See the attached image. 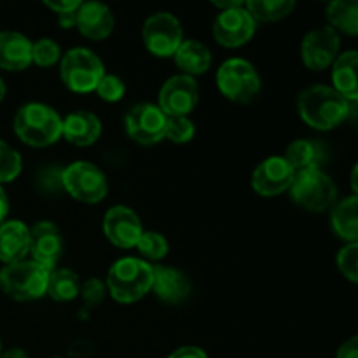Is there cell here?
I'll return each mask as SVG.
<instances>
[{
    "label": "cell",
    "instance_id": "ac0fdd59",
    "mask_svg": "<svg viewBox=\"0 0 358 358\" xmlns=\"http://www.w3.org/2000/svg\"><path fill=\"white\" fill-rule=\"evenodd\" d=\"M152 290L161 301L180 304L191 294V282L182 271L168 266H154Z\"/></svg>",
    "mask_w": 358,
    "mask_h": 358
},
{
    "label": "cell",
    "instance_id": "52a82bcc",
    "mask_svg": "<svg viewBox=\"0 0 358 358\" xmlns=\"http://www.w3.org/2000/svg\"><path fill=\"white\" fill-rule=\"evenodd\" d=\"M290 196L294 201L310 212H324L336 201L338 189L334 182L320 168L296 171Z\"/></svg>",
    "mask_w": 358,
    "mask_h": 358
},
{
    "label": "cell",
    "instance_id": "ffe728a7",
    "mask_svg": "<svg viewBox=\"0 0 358 358\" xmlns=\"http://www.w3.org/2000/svg\"><path fill=\"white\" fill-rule=\"evenodd\" d=\"M101 135V122L94 114L77 110L66 115L62 122V136L77 147L93 145Z\"/></svg>",
    "mask_w": 358,
    "mask_h": 358
},
{
    "label": "cell",
    "instance_id": "4fadbf2b",
    "mask_svg": "<svg viewBox=\"0 0 358 358\" xmlns=\"http://www.w3.org/2000/svg\"><path fill=\"white\" fill-rule=\"evenodd\" d=\"M255 23L245 7L222 10L213 23V37L224 48H241L254 37Z\"/></svg>",
    "mask_w": 358,
    "mask_h": 358
},
{
    "label": "cell",
    "instance_id": "74e56055",
    "mask_svg": "<svg viewBox=\"0 0 358 358\" xmlns=\"http://www.w3.org/2000/svg\"><path fill=\"white\" fill-rule=\"evenodd\" d=\"M336 358H358V336L348 339V341L338 350Z\"/></svg>",
    "mask_w": 358,
    "mask_h": 358
},
{
    "label": "cell",
    "instance_id": "8fae6325",
    "mask_svg": "<svg viewBox=\"0 0 358 358\" xmlns=\"http://www.w3.org/2000/svg\"><path fill=\"white\" fill-rule=\"evenodd\" d=\"M199 101V87L194 77L185 76H173L163 84L159 91V103L157 107L168 115H185L187 117L196 108Z\"/></svg>",
    "mask_w": 358,
    "mask_h": 358
},
{
    "label": "cell",
    "instance_id": "603a6c76",
    "mask_svg": "<svg viewBox=\"0 0 358 358\" xmlns=\"http://www.w3.org/2000/svg\"><path fill=\"white\" fill-rule=\"evenodd\" d=\"M175 63L185 76H199L212 66V52L199 41H184L173 55Z\"/></svg>",
    "mask_w": 358,
    "mask_h": 358
},
{
    "label": "cell",
    "instance_id": "5b68a950",
    "mask_svg": "<svg viewBox=\"0 0 358 358\" xmlns=\"http://www.w3.org/2000/svg\"><path fill=\"white\" fill-rule=\"evenodd\" d=\"M59 76L63 84L76 93H91L105 76L101 59L86 48L70 49L62 58Z\"/></svg>",
    "mask_w": 358,
    "mask_h": 358
},
{
    "label": "cell",
    "instance_id": "d4e9b609",
    "mask_svg": "<svg viewBox=\"0 0 358 358\" xmlns=\"http://www.w3.org/2000/svg\"><path fill=\"white\" fill-rule=\"evenodd\" d=\"M285 159L296 171L320 168L324 161V149L313 140H296L287 147Z\"/></svg>",
    "mask_w": 358,
    "mask_h": 358
},
{
    "label": "cell",
    "instance_id": "ee69618b",
    "mask_svg": "<svg viewBox=\"0 0 358 358\" xmlns=\"http://www.w3.org/2000/svg\"><path fill=\"white\" fill-rule=\"evenodd\" d=\"M3 96H6V84H3L2 79H0V101L3 100Z\"/></svg>",
    "mask_w": 358,
    "mask_h": 358
},
{
    "label": "cell",
    "instance_id": "d590c367",
    "mask_svg": "<svg viewBox=\"0 0 358 358\" xmlns=\"http://www.w3.org/2000/svg\"><path fill=\"white\" fill-rule=\"evenodd\" d=\"M49 9L56 10L58 14L65 13H76L80 6H83L84 0H42Z\"/></svg>",
    "mask_w": 358,
    "mask_h": 358
},
{
    "label": "cell",
    "instance_id": "ab89813d",
    "mask_svg": "<svg viewBox=\"0 0 358 358\" xmlns=\"http://www.w3.org/2000/svg\"><path fill=\"white\" fill-rule=\"evenodd\" d=\"M7 213H9V199H7L6 191H3L2 185H0V224L3 222Z\"/></svg>",
    "mask_w": 358,
    "mask_h": 358
},
{
    "label": "cell",
    "instance_id": "cb8c5ba5",
    "mask_svg": "<svg viewBox=\"0 0 358 358\" xmlns=\"http://www.w3.org/2000/svg\"><path fill=\"white\" fill-rule=\"evenodd\" d=\"M331 220L339 238L358 243V196L343 199L336 205Z\"/></svg>",
    "mask_w": 358,
    "mask_h": 358
},
{
    "label": "cell",
    "instance_id": "f546056e",
    "mask_svg": "<svg viewBox=\"0 0 358 358\" xmlns=\"http://www.w3.org/2000/svg\"><path fill=\"white\" fill-rule=\"evenodd\" d=\"M194 122L185 115H173L168 117L166 121V131H164V138H168L173 143H187L194 138Z\"/></svg>",
    "mask_w": 358,
    "mask_h": 358
},
{
    "label": "cell",
    "instance_id": "3957f363",
    "mask_svg": "<svg viewBox=\"0 0 358 358\" xmlns=\"http://www.w3.org/2000/svg\"><path fill=\"white\" fill-rule=\"evenodd\" d=\"M62 122L55 108L44 103H28L17 110L14 131L27 145L48 147L62 136Z\"/></svg>",
    "mask_w": 358,
    "mask_h": 358
},
{
    "label": "cell",
    "instance_id": "7c38bea8",
    "mask_svg": "<svg viewBox=\"0 0 358 358\" xmlns=\"http://www.w3.org/2000/svg\"><path fill=\"white\" fill-rule=\"evenodd\" d=\"M339 48H341V41L334 28H315L303 38L301 56L308 69L320 72V70L329 69L336 62V58L339 56Z\"/></svg>",
    "mask_w": 358,
    "mask_h": 358
},
{
    "label": "cell",
    "instance_id": "7bdbcfd3",
    "mask_svg": "<svg viewBox=\"0 0 358 358\" xmlns=\"http://www.w3.org/2000/svg\"><path fill=\"white\" fill-rule=\"evenodd\" d=\"M352 189L357 192V196H358V163L353 166V170H352Z\"/></svg>",
    "mask_w": 358,
    "mask_h": 358
},
{
    "label": "cell",
    "instance_id": "6da1fadb",
    "mask_svg": "<svg viewBox=\"0 0 358 358\" xmlns=\"http://www.w3.org/2000/svg\"><path fill=\"white\" fill-rule=\"evenodd\" d=\"M299 115L308 126L320 131L334 129L350 115L352 105L334 87L311 86L299 94Z\"/></svg>",
    "mask_w": 358,
    "mask_h": 358
},
{
    "label": "cell",
    "instance_id": "277c9868",
    "mask_svg": "<svg viewBox=\"0 0 358 358\" xmlns=\"http://www.w3.org/2000/svg\"><path fill=\"white\" fill-rule=\"evenodd\" d=\"M51 269L35 261L7 264L0 271V289L16 301H34L48 294Z\"/></svg>",
    "mask_w": 358,
    "mask_h": 358
},
{
    "label": "cell",
    "instance_id": "484cf974",
    "mask_svg": "<svg viewBox=\"0 0 358 358\" xmlns=\"http://www.w3.org/2000/svg\"><path fill=\"white\" fill-rule=\"evenodd\" d=\"M327 20L336 31L358 35V0H334L327 7Z\"/></svg>",
    "mask_w": 358,
    "mask_h": 358
},
{
    "label": "cell",
    "instance_id": "ba28073f",
    "mask_svg": "<svg viewBox=\"0 0 358 358\" xmlns=\"http://www.w3.org/2000/svg\"><path fill=\"white\" fill-rule=\"evenodd\" d=\"M62 185L73 199L83 203H100L107 196V178L103 171L87 161H76L62 171Z\"/></svg>",
    "mask_w": 358,
    "mask_h": 358
},
{
    "label": "cell",
    "instance_id": "b9f144b4",
    "mask_svg": "<svg viewBox=\"0 0 358 358\" xmlns=\"http://www.w3.org/2000/svg\"><path fill=\"white\" fill-rule=\"evenodd\" d=\"M0 358H28V355L23 352V350L14 348V350H9V352H6V353H0Z\"/></svg>",
    "mask_w": 358,
    "mask_h": 358
},
{
    "label": "cell",
    "instance_id": "8992f818",
    "mask_svg": "<svg viewBox=\"0 0 358 358\" xmlns=\"http://www.w3.org/2000/svg\"><path fill=\"white\" fill-rule=\"evenodd\" d=\"M217 87L227 100L248 103L261 91V77L250 62L231 58L217 70Z\"/></svg>",
    "mask_w": 358,
    "mask_h": 358
},
{
    "label": "cell",
    "instance_id": "4dcf8cb0",
    "mask_svg": "<svg viewBox=\"0 0 358 358\" xmlns=\"http://www.w3.org/2000/svg\"><path fill=\"white\" fill-rule=\"evenodd\" d=\"M62 56V49L51 38H41L31 44V63L38 66H52Z\"/></svg>",
    "mask_w": 358,
    "mask_h": 358
},
{
    "label": "cell",
    "instance_id": "60d3db41",
    "mask_svg": "<svg viewBox=\"0 0 358 358\" xmlns=\"http://www.w3.org/2000/svg\"><path fill=\"white\" fill-rule=\"evenodd\" d=\"M59 24H62L63 28L76 27V13L59 14Z\"/></svg>",
    "mask_w": 358,
    "mask_h": 358
},
{
    "label": "cell",
    "instance_id": "7402d4cb",
    "mask_svg": "<svg viewBox=\"0 0 358 358\" xmlns=\"http://www.w3.org/2000/svg\"><path fill=\"white\" fill-rule=\"evenodd\" d=\"M332 65L334 90L348 101H358V51L343 52Z\"/></svg>",
    "mask_w": 358,
    "mask_h": 358
},
{
    "label": "cell",
    "instance_id": "5bb4252c",
    "mask_svg": "<svg viewBox=\"0 0 358 358\" xmlns=\"http://www.w3.org/2000/svg\"><path fill=\"white\" fill-rule=\"evenodd\" d=\"M294 177H296V170L290 166L289 161L285 157L273 156L255 168L252 175V187L257 194L273 198L290 189Z\"/></svg>",
    "mask_w": 358,
    "mask_h": 358
},
{
    "label": "cell",
    "instance_id": "4316f807",
    "mask_svg": "<svg viewBox=\"0 0 358 358\" xmlns=\"http://www.w3.org/2000/svg\"><path fill=\"white\" fill-rule=\"evenodd\" d=\"M80 280L76 271L72 269H52L49 273L48 282V296L59 303H66L79 296Z\"/></svg>",
    "mask_w": 358,
    "mask_h": 358
},
{
    "label": "cell",
    "instance_id": "f6af8a7d",
    "mask_svg": "<svg viewBox=\"0 0 358 358\" xmlns=\"http://www.w3.org/2000/svg\"><path fill=\"white\" fill-rule=\"evenodd\" d=\"M325 2H334V0H325Z\"/></svg>",
    "mask_w": 358,
    "mask_h": 358
},
{
    "label": "cell",
    "instance_id": "2e32d148",
    "mask_svg": "<svg viewBox=\"0 0 358 358\" xmlns=\"http://www.w3.org/2000/svg\"><path fill=\"white\" fill-rule=\"evenodd\" d=\"M31 259L48 269H56L63 254V238L52 222L42 220L30 229Z\"/></svg>",
    "mask_w": 358,
    "mask_h": 358
},
{
    "label": "cell",
    "instance_id": "836d02e7",
    "mask_svg": "<svg viewBox=\"0 0 358 358\" xmlns=\"http://www.w3.org/2000/svg\"><path fill=\"white\" fill-rule=\"evenodd\" d=\"M338 268L350 282L358 283V243H350L339 252Z\"/></svg>",
    "mask_w": 358,
    "mask_h": 358
},
{
    "label": "cell",
    "instance_id": "d6986e66",
    "mask_svg": "<svg viewBox=\"0 0 358 358\" xmlns=\"http://www.w3.org/2000/svg\"><path fill=\"white\" fill-rule=\"evenodd\" d=\"M30 254V229L20 220L0 224V261L6 264L24 261Z\"/></svg>",
    "mask_w": 358,
    "mask_h": 358
},
{
    "label": "cell",
    "instance_id": "f1b7e54d",
    "mask_svg": "<svg viewBox=\"0 0 358 358\" xmlns=\"http://www.w3.org/2000/svg\"><path fill=\"white\" fill-rule=\"evenodd\" d=\"M136 248L149 261H161L168 254V241L161 233H156V231H143L138 243H136Z\"/></svg>",
    "mask_w": 358,
    "mask_h": 358
},
{
    "label": "cell",
    "instance_id": "44dd1931",
    "mask_svg": "<svg viewBox=\"0 0 358 358\" xmlns=\"http://www.w3.org/2000/svg\"><path fill=\"white\" fill-rule=\"evenodd\" d=\"M31 63V42L17 31H0V69L20 72Z\"/></svg>",
    "mask_w": 358,
    "mask_h": 358
},
{
    "label": "cell",
    "instance_id": "7a4b0ae2",
    "mask_svg": "<svg viewBox=\"0 0 358 358\" xmlns=\"http://www.w3.org/2000/svg\"><path fill=\"white\" fill-rule=\"evenodd\" d=\"M154 268L136 257L119 259L108 269L107 287L117 303L129 304L140 301L152 290Z\"/></svg>",
    "mask_w": 358,
    "mask_h": 358
},
{
    "label": "cell",
    "instance_id": "8d00e7d4",
    "mask_svg": "<svg viewBox=\"0 0 358 358\" xmlns=\"http://www.w3.org/2000/svg\"><path fill=\"white\" fill-rule=\"evenodd\" d=\"M168 358H208L206 353L198 346H182V348L175 350Z\"/></svg>",
    "mask_w": 358,
    "mask_h": 358
},
{
    "label": "cell",
    "instance_id": "d6a6232c",
    "mask_svg": "<svg viewBox=\"0 0 358 358\" xmlns=\"http://www.w3.org/2000/svg\"><path fill=\"white\" fill-rule=\"evenodd\" d=\"M94 91H96L98 96H100L101 100L108 101V103H114V101H119L124 96L126 86L124 83H122V79H119L117 76H112V73L107 76V73H105Z\"/></svg>",
    "mask_w": 358,
    "mask_h": 358
},
{
    "label": "cell",
    "instance_id": "f35d334b",
    "mask_svg": "<svg viewBox=\"0 0 358 358\" xmlns=\"http://www.w3.org/2000/svg\"><path fill=\"white\" fill-rule=\"evenodd\" d=\"M215 7L219 9L227 10V9H236V7H241L245 3V0H210Z\"/></svg>",
    "mask_w": 358,
    "mask_h": 358
},
{
    "label": "cell",
    "instance_id": "e575fe53",
    "mask_svg": "<svg viewBox=\"0 0 358 358\" xmlns=\"http://www.w3.org/2000/svg\"><path fill=\"white\" fill-rule=\"evenodd\" d=\"M80 292H83L84 301H86L90 306H96V304H100L105 296L103 285H101V282H98V280L94 278L87 280V282L80 287Z\"/></svg>",
    "mask_w": 358,
    "mask_h": 358
},
{
    "label": "cell",
    "instance_id": "1f68e13d",
    "mask_svg": "<svg viewBox=\"0 0 358 358\" xmlns=\"http://www.w3.org/2000/svg\"><path fill=\"white\" fill-rule=\"evenodd\" d=\"M21 173V157L13 147L0 140V184L10 182Z\"/></svg>",
    "mask_w": 358,
    "mask_h": 358
},
{
    "label": "cell",
    "instance_id": "30bf717a",
    "mask_svg": "<svg viewBox=\"0 0 358 358\" xmlns=\"http://www.w3.org/2000/svg\"><path fill=\"white\" fill-rule=\"evenodd\" d=\"M168 115L157 105L138 103L126 114V131L129 138L142 145H154L164 138Z\"/></svg>",
    "mask_w": 358,
    "mask_h": 358
},
{
    "label": "cell",
    "instance_id": "83f0119b",
    "mask_svg": "<svg viewBox=\"0 0 358 358\" xmlns=\"http://www.w3.org/2000/svg\"><path fill=\"white\" fill-rule=\"evenodd\" d=\"M245 6L255 21L273 23L289 16L296 7V0H245Z\"/></svg>",
    "mask_w": 358,
    "mask_h": 358
},
{
    "label": "cell",
    "instance_id": "9a60e30c",
    "mask_svg": "<svg viewBox=\"0 0 358 358\" xmlns=\"http://www.w3.org/2000/svg\"><path fill=\"white\" fill-rule=\"evenodd\" d=\"M103 233L112 245L119 248H133L143 234L140 217L128 206H112L103 219Z\"/></svg>",
    "mask_w": 358,
    "mask_h": 358
},
{
    "label": "cell",
    "instance_id": "9c48e42d",
    "mask_svg": "<svg viewBox=\"0 0 358 358\" xmlns=\"http://www.w3.org/2000/svg\"><path fill=\"white\" fill-rule=\"evenodd\" d=\"M142 37L150 55L157 58H170L184 42V31L180 21L173 14L156 13L147 17Z\"/></svg>",
    "mask_w": 358,
    "mask_h": 358
},
{
    "label": "cell",
    "instance_id": "e0dca14e",
    "mask_svg": "<svg viewBox=\"0 0 358 358\" xmlns=\"http://www.w3.org/2000/svg\"><path fill=\"white\" fill-rule=\"evenodd\" d=\"M76 27L91 41H103L114 30V14L107 3L100 0L83 2L76 10Z\"/></svg>",
    "mask_w": 358,
    "mask_h": 358
}]
</instances>
